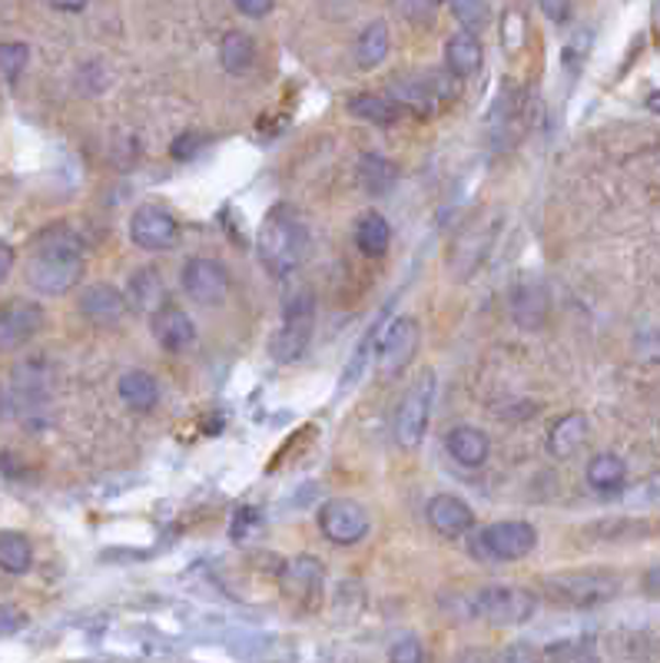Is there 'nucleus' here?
Instances as JSON below:
<instances>
[{
    "instance_id": "1",
    "label": "nucleus",
    "mask_w": 660,
    "mask_h": 663,
    "mask_svg": "<svg viewBox=\"0 0 660 663\" xmlns=\"http://www.w3.org/2000/svg\"><path fill=\"white\" fill-rule=\"evenodd\" d=\"M83 276V246L70 229L47 233L27 262V282L41 295H64Z\"/></svg>"
},
{
    "instance_id": "2",
    "label": "nucleus",
    "mask_w": 660,
    "mask_h": 663,
    "mask_svg": "<svg viewBox=\"0 0 660 663\" xmlns=\"http://www.w3.org/2000/svg\"><path fill=\"white\" fill-rule=\"evenodd\" d=\"M309 243L312 239H309L305 223L289 206H272L266 223L259 226V239H256L259 259H262L266 272H272V276L295 272L309 256Z\"/></svg>"
},
{
    "instance_id": "3",
    "label": "nucleus",
    "mask_w": 660,
    "mask_h": 663,
    "mask_svg": "<svg viewBox=\"0 0 660 663\" xmlns=\"http://www.w3.org/2000/svg\"><path fill=\"white\" fill-rule=\"evenodd\" d=\"M312 322H315V299L312 289H299L286 299L282 305V325L272 332L269 339V356L279 366H289L302 359L309 339H312Z\"/></svg>"
},
{
    "instance_id": "4",
    "label": "nucleus",
    "mask_w": 660,
    "mask_h": 663,
    "mask_svg": "<svg viewBox=\"0 0 660 663\" xmlns=\"http://www.w3.org/2000/svg\"><path fill=\"white\" fill-rule=\"evenodd\" d=\"M538 531L528 521H499L471 538V554L478 561H522L535 551Z\"/></svg>"
},
{
    "instance_id": "5",
    "label": "nucleus",
    "mask_w": 660,
    "mask_h": 663,
    "mask_svg": "<svg viewBox=\"0 0 660 663\" xmlns=\"http://www.w3.org/2000/svg\"><path fill=\"white\" fill-rule=\"evenodd\" d=\"M535 594L525 587H508V584H494V587H481L471 597V614L488 620V623H499V627H515L535 617Z\"/></svg>"
},
{
    "instance_id": "6",
    "label": "nucleus",
    "mask_w": 660,
    "mask_h": 663,
    "mask_svg": "<svg viewBox=\"0 0 660 663\" xmlns=\"http://www.w3.org/2000/svg\"><path fill=\"white\" fill-rule=\"evenodd\" d=\"M545 594L555 604L594 607L617 594V577L607 571H564V574L545 577Z\"/></svg>"
},
{
    "instance_id": "7",
    "label": "nucleus",
    "mask_w": 660,
    "mask_h": 663,
    "mask_svg": "<svg viewBox=\"0 0 660 663\" xmlns=\"http://www.w3.org/2000/svg\"><path fill=\"white\" fill-rule=\"evenodd\" d=\"M432 398H435V375L425 372L399 402L395 412V441L409 451H415L425 441L428 418H432Z\"/></svg>"
},
{
    "instance_id": "8",
    "label": "nucleus",
    "mask_w": 660,
    "mask_h": 663,
    "mask_svg": "<svg viewBox=\"0 0 660 663\" xmlns=\"http://www.w3.org/2000/svg\"><path fill=\"white\" fill-rule=\"evenodd\" d=\"M318 531L325 535V541H333L339 548L359 544L369 535V515L359 502H349V497H333L318 508Z\"/></svg>"
},
{
    "instance_id": "9",
    "label": "nucleus",
    "mask_w": 660,
    "mask_h": 663,
    "mask_svg": "<svg viewBox=\"0 0 660 663\" xmlns=\"http://www.w3.org/2000/svg\"><path fill=\"white\" fill-rule=\"evenodd\" d=\"M418 342H422L418 322L409 318V315H405V318H395V322L389 325V332H385L382 349H379V359H376L379 375H382L385 382L399 379V375L412 366V359H415V352H418Z\"/></svg>"
},
{
    "instance_id": "10",
    "label": "nucleus",
    "mask_w": 660,
    "mask_h": 663,
    "mask_svg": "<svg viewBox=\"0 0 660 663\" xmlns=\"http://www.w3.org/2000/svg\"><path fill=\"white\" fill-rule=\"evenodd\" d=\"M130 239L146 249V252H163V249H174L180 239V223L170 210H163L156 203L136 206L133 220H130Z\"/></svg>"
},
{
    "instance_id": "11",
    "label": "nucleus",
    "mask_w": 660,
    "mask_h": 663,
    "mask_svg": "<svg viewBox=\"0 0 660 663\" xmlns=\"http://www.w3.org/2000/svg\"><path fill=\"white\" fill-rule=\"evenodd\" d=\"M183 289L200 305H216L230 295V272L220 259L197 256L183 266Z\"/></svg>"
},
{
    "instance_id": "12",
    "label": "nucleus",
    "mask_w": 660,
    "mask_h": 663,
    "mask_svg": "<svg viewBox=\"0 0 660 663\" xmlns=\"http://www.w3.org/2000/svg\"><path fill=\"white\" fill-rule=\"evenodd\" d=\"M44 325V308L31 299H14L0 305V352L21 349L31 342Z\"/></svg>"
},
{
    "instance_id": "13",
    "label": "nucleus",
    "mask_w": 660,
    "mask_h": 663,
    "mask_svg": "<svg viewBox=\"0 0 660 663\" xmlns=\"http://www.w3.org/2000/svg\"><path fill=\"white\" fill-rule=\"evenodd\" d=\"M425 515L441 538H461L474 528V512L468 508L465 497H455V494H435L425 505Z\"/></svg>"
},
{
    "instance_id": "14",
    "label": "nucleus",
    "mask_w": 660,
    "mask_h": 663,
    "mask_svg": "<svg viewBox=\"0 0 660 663\" xmlns=\"http://www.w3.org/2000/svg\"><path fill=\"white\" fill-rule=\"evenodd\" d=\"M153 336L167 352H187L197 339V325L180 305H159L153 312Z\"/></svg>"
},
{
    "instance_id": "15",
    "label": "nucleus",
    "mask_w": 660,
    "mask_h": 663,
    "mask_svg": "<svg viewBox=\"0 0 660 663\" xmlns=\"http://www.w3.org/2000/svg\"><path fill=\"white\" fill-rule=\"evenodd\" d=\"M80 312L97 322V325H110V322H120L123 312H126V299L116 285L110 282H93L80 292Z\"/></svg>"
},
{
    "instance_id": "16",
    "label": "nucleus",
    "mask_w": 660,
    "mask_h": 663,
    "mask_svg": "<svg viewBox=\"0 0 660 663\" xmlns=\"http://www.w3.org/2000/svg\"><path fill=\"white\" fill-rule=\"evenodd\" d=\"M445 448L448 454L465 464V468H481L488 461V451H491V441L484 431L471 428V425H458L445 435Z\"/></svg>"
},
{
    "instance_id": "17",
    "label": "nucleus",
    "mask_w": 660,
    "mask_h": 663,
    "mask_svg": "<svg viewBox=\"0 0 660 663\" xmlns=\"http://www.w3.org/2000/svg\"><path fill=\"white\" fill-rule=\"evenodd\" d=\"M445 60H448L451 77H458V80L474 77V74L481 70V60H484L481 41H478L471 31H461V34L448 37V44H445Z\"/></svg>"
},
{
    "instance_id": "18",
    "label": "nucleus",
    "mask_w": 660,
    "mask_h": 663,
    "mask_svg": "<svg viewBox=\"0 0 660 663\" xmlns=\"http://www.w3.org/2000/svg\"><path fill=\"white\" fill-rule=\"evenodd\" d=\"M588 431H591V422L588 415L581 412H571L564 418H558L548 431V451L555 458H571L584 441H588Z\"/></svg>"
},
{
    "instance_id": "19",
    "label": "nucleus",
    "mask_w": 660,
    "mask_h": 663,
    "mask_svg": "<svg viewBox=\"0 0 660 663\" xmlns=\"http://www.w3.org/2000/svg\"><path fill=\"white\" fill-rule=\"evenodd\" d=\"M399 183V166L389 156L379 153H366L359 159V187L372 196H385L389 190H395Z\"/></svg>"
},
{
    "instance_id": "20",
    "label": "nucleus",
    "mask_w": 660,
    "mask_h": 663,
    "mask_svg": "<svg viewBox=\"0 0 660 663\" xmlns=\"http://www.w3.org/2000/svg\"><path fill=\"white\" fill-rule=\"evenodd\" d=\"M116 392H120V398L126 402V408H133V412H149V408H156V402H159V385H156V379H153L149 372H143V369L123 372Z\"/></svg>"
},
{
    "instance_id": "21",
    "label": "nucleus",
    "mask_w": 660,
    "mask_h": 663,
    "mask_svg": "<svg viewBox=\"0 0 660 663\" xmlns=\"http://www.w3.org/2000/svg\"><path fill=\"white\" fill-rule=\"evenodd\" d=\"M346 106H349L353 116H359L366 123H376V126H392L402 116V106L385 93H356V97L346 100Z\"/></svg>"
},
{
    "instance_id": "22",
    "label": "nucleus",
    "mask_w": 660,
    "mask_h": 663,
    "mask_svg": "<svg viewBox=\"0 0 660 663\" xmlns=\"http://www.w3.org/2000/svg\"><path fill=\"white\" fill-rule=\"evenodd\" d=\"M220 64L233 77L249 74L253 64H256V44H253V37L243 34V31H226L223 41H220Z\"/></svg>"
},
{
    "instance_id": "23",
    "label": "nucleus",
    "mask_w": 660,
    "mask_h": 663,
    "mask_svg": "<svg viewBox=\"0 0 660 663\" xmlns=\"http://www.w3.org/2000/svg\"><path fill=\"white\" fill-rule=\"evenodd\" d=\"M356 246H359V252H366L372 259L385 256L389 246H392V226H389V220L379 216V213H362L359 223H356Z\"/></svg>"
},
{
    "instance_id": "24",
    "label": "nucleus",
    "mask_w": 660,
    "mask_h": 663,
    "mask_svg": "<svg viewBox=\"0 0 660 663\" xmlns=\"http://www.w3.org/2000/svg\"><path fill=\"white\" fill-rule=\"evenodd\" d=\"M624 481H627V464H624L620 454L601 451V454H594V458L588 461V484H591L594 491L611 494V491H620Z\"/></svg>"
},
{
    "instance_id": "25",
    "label": "nucleus",
    "mask_w": 660,
    "mask_h": 663,
    "mask_svg": "<svg viewBox=\"0 0 660 663\" xmlns=\"http://www.w3.org/2000/svg\"><path fill=\"white\" fill-rule=\"evenodd\" d=\"M512 315L522 328H535L545 322L548 315V295L541 285L528 282V285H518L515 295H512Z\"/></svg>"
},
{
    "instance_id": "26",
    "label": "nucleus",
    "mask_w": 660,
    "mask_h": 663,
    "mask_svg": "<svg viewBox=\"0 0 660 663\" xmlns=\"http://www.w3.org/2000/svg\"><path fill=\"white\" fill-rule=\"evenodd\" d=\"M389 27L382 24V21H376V24H369L362 34H359V41H356V64L362 67V70H376L385 57H389Z\"/></svg>"
},
{
    "instance_id": "27",
    "label": "nucleus",
    "mask_w": 660,
    "mask_h": 663,
    "mask_svg": "<svg viewBox=\"0 0 660 663\" xmlns=\"http://www.w3.org/2000/svg\"><path fill=\"white\" fill-rule=\"evenodd\" d=\"M34 564V548L24 535L18 531H4L0 535V571L8 574H27Z\"/></svg>"
},
{
    "instance_id": "28",
    "label": "nucleus",
    "mask_w": 660,
    "mask_h": 663,
    "mask_svg": "<svg viewBox=\"0 0 660 663\" xmlns=\"http://www.w3.org/2000/svg\"><path fill=\"white\" fill-rule=\"evenodd\" d=\"M435 90H438V87L428 83V80H392L389 97H392L399 106L428 113V110H435Z\"/></svg>"
},
{
    "instance_id": "29",
    "label": "nucleus",
    "mask_w": 660,
    "mask_h": 663,
    "mask_svg": "<svg viewBox=\"0 0 660 663\" xmlns=\"http://www.w3.org/2000/svg\"><path fill=\"white\" fill-rule=\"evenodd\" d=\"M286 584H299L302 591H315L322 587V568L315 558L302 554V558H292L289 568H286Z\"/></svg>"
},
{
    "instance_id": "30",
    "label": "nucleus",
    "mask_w": 660,
    "mask_h": 663,
    "mask_svg": "<svg viewBox=\"0 0 660 663\" xmlns=\"http://www.w3.org/2000/svg\"><path fill=\"white\" fill-rule=\"evenodd\" d=\"M451 4V14L455 21L465 27V31H481L488 24V0H448Z\"/></svg>"
},
{
    "instance_id": "31",
    "label": "nucleus",
    "mask_w": 660,
    "mask_h": 663,
    "mask_svg": "<svg viewBox=\"0 0 660 663\" xmlns=\"http://www.w3.org/2000/svg\"><path fill=\"white\" fill-rule=\"evenodd\" d=\"M27 57H31L27 44H0V74H4L8 83H14L24 74Z\"/></svg>"
},
{
    "instance_id": "32",
    "label": "nucleus",
    "mask_w": 660,
    "mask_h": 663,
    "mask_svg": "<svg viewBox=\"0 0 660 663\" xmlns=\"http://www.w3.org/2000/svg\"><path fill=\"white\" fill-rule=\"evenodd\" d=\"M399 14L405 18V21H412V24H418V27H425V24H432V18H435V0H399Z\"/></svg>"
},
{
    "instance_id": "33",
    "label": "nucleus",
    "mask_w": 660,
    "mask_h": 663,
    "mask_svg": "<svg viewBox=\"0 0 660 663\" xmlns=\"http://www.w3.org/2000/svg\"><path fill=\"white\" fill-rule=\"evenodd\" d=\"M24 623H27V617H24L18 607L0 604V637H14V633H21Z\"/></svg>"
},
{
    "instance_id": "34",
    "label": "nucleus",
    "mask_w": 660,
    "mask_h": 663,
    "mask_svg": "<svg viewBox=\"0 0 660 663\" xmlns=\"http://www.w3.org/2000/svg\"><path fill=\"white\" fill-rule=\"evenodd\" d=\"M389 660H392V663H422V660H425V650L418 647V640H399V643L389 650Z\"/></svg>"
},
{
    "instance_id": "35",
    "label": "nucleus",
    "mask_w": 660,
    "mask_h": 663,
    "mask_svg": "<svg viewBox=\"0 0 660 663\" xmlns=\"http://www.w3.org/2000/svg\"><path fill=\"white\" fill-rule=\"evenodd\" d=\"M525 24H522V14L518 11H512V14H505V50H518L522 47V41H525V31H522Z\"/></svg>"
},
{
    "instance_id": "36",
    "label": "nucleus",
    "mask_w": 660,
    "mask_h": 663,
    "mask_svg": "<svg viewBox=\"0 0 660 663\" xmlns=\"http://www.w3.org/2000/svg\"><path fill=\"white\" fill-rule=\"evenodd\" d=\"M538 8L545 11L548 21L555 24H564L571 18V0H538Z\"/></svg>"
},
{
    "instance_id": "37",
    "label": "nucleus",
    "mask_w": 660,
    "mask_h": 663,
    "mask_svg": "<svg viewBox=\"0 0 660 663\" xmlns=\"http://www.w3.org/2000/svg\"><path fill=\"white\" fill-rule=\"evenodd\" d=\"M233 4H236L239 14H246L253 21H259V18H266L272 11V0H233Z\"/></svg>"
},
{
    "instance_id": "38",
    "label": "nucleus",
    "mask_w": 660,
    "mask_h": 663,
    "mask_svg": "<svg viewBox=\"0 0 660 663\" xmlns=\"http://www.w3.org/2000/svg\"><path fill=\"white\" fill-rule=\"evenodd\" d=\"M203 146V136H197V133H183V136H177V143H174V156L177 159H187V156H193L197 149Z\"/></svg>"
},
{
    "instance_id": "39",
    "label": "nucleus",
    "mask_w": 660,
    "mask_h": 663,
    "mask_svg": "<svg viewBox=\"0 0 660 663\" xmlns=\"http://www.w3.org/2000/svg\"><path fill=\"white\" fill-rule=\"evenodd\" d=\"M14 259H18L14 246H8V243H0V285H4V279L11 276V269H14Z\"/></svg>"
},
{
    "instance_id": "40",
    "label": "nucleus",
    "mask_w": 660,
    "mask_h": 663,
    "mask_svg": "<svg viewBox=\"0 0 660 663\" xmlns=\"http://www.w3.org/2000/svg\"><path fill=\"white\" fill-rule=\"evenodd\" d=\"M644 591H647L650 597H660V564L644 574Z\"/></svg>"
},
{
    "instance_id": "41",
    "label": "nucleus",
    "mask_w": 660,
    "mask_h": 663,
    "mask_svg": "<svg viewBox=\"0 0 660 663\" xmlns=\"http://www.w3.org/2000/svg\"><path fill=\"white\" fill-rule=\"evenodd\" d=\"M51 4L57 8V11H67V14H80L90 0H51Z\"/></svg>"
},
{
    "instance_id": "42",
    "label": "nucleus",
    "mask_w": 660,
    "mask_h": 663,
    "mask_svg": "<svg viewBox=\"0 0 660 663\" xmlns=\"http://www.w3.org/2000/svg\"><path fill=\"white\" fill-rule=\"evenodd\" d=\"M647 110H653V113H657V116H660V90H657V93H650V97H647Z\"/></svg>"
}]
</instances>
